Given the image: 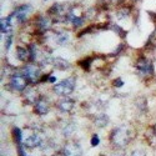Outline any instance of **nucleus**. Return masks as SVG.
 Here are the masks:
<instances>
[{
    "mask_svg": "<svg viewBox=\"0 0 156 156\" xmlns=\"http://www.w3.org/2000/svg\"><path fill=\"white\" fill-rule=\"evenodd\" d=\"M75 86H76V79L74 76H69V77H66V79H64L62 81L55 84L53 86V91L58 96L66 98L75 90Z\"/></svg>",
    "mask_w": 156,
    "mask_h": 156,
    "instance_id": "nucleus-3",
    "label": "nucleus"
},
{
    "mask_svg": "<svg viewBox=\"0 0 156 156\" xmlns=\"http://www.w3.org/2000/svg\"><path fill=\"white\" fill-rule=\"evenodd\" d=\"M75 127H76V125H75L74 122H70L66 127H65V129L62 130L64 135H65V136H68V137H69V136H71V135L74 134V131H75Z\"/></svg>",
    "mask_w": 156,
    "mask_h": 156,
    "instance_id": "nucleus-26",
    "label": "nucleus"
},
{
    "mask_svg": "<svg viewBox=\"0 0 156 156\" xmlns=\"http://www.w3.org/2000/svg\"><path fill=\"white\" fill-rule=\"evenodd\" d=\"M110 30H112L114 33H116L120 37H122V39H125L126 37V34H127V31L126 30H124L121 27H119V25H116V24H111L110 25Z\"/></svg>",
    "mask_w": 156,
    "mask_h": 156,
    "instance_id": "nucleus-24",
    "label": "nucleus"
},
{
    "mask_svg": "<svg viewBox=\"0 0 156 156\" xmlns=\"http://www.w3.org/2000/svg\"><path fill=\"white\" fill-rule=\"evenodd\" d=\"M24 96H25V100H27L29 104H35L39 99H40V94H39V91L35 87H28L24 91Z\"/></svg>",
    "mask_w": 156,
    "mask_h": 156,
    "instance_id": "nucleus-13",
    "label": "nucleus"
},
{
    "mask_svg": "<svg viewBox=\"0 0 156 156\" xmlns=\"http://www.w3.org/2000/svg\"><path fill=\"white\" fill-rule=\"evenodd\" d=\"M112 156H125V154H124V152H120V154H115V155H112Z\"/></svg>",
    "mask_w": 156,
    "mask_h": 156,
    "instance_id": "nucleus-34",
    "label": "nucleus"
},
{
    "mask_svg": "<svg viewBox=\"0 0 156 156\" xmlns=\"http://www.w3.org/2000/svg\"><path fill=\"white\" fill-rule=\"evenodd\" d=\"M133 14V10H131V6L129 5H121L118 8V10H116V18H118V20H125V19H129L130 16H131Z\"/></svg>",
    "mask_w": 156,
    "mask_h": 156,
    "instance_id": "nucleus-14",
    "label": "nucleus"
},
{
    "mask_svg": "<svg viewBox=\"0 0 156 156\" xmlns=\"http://www.w3.org/2000/svg\"><path fill=\"white\" fill-rule=\"evenodd\" d=\"M12 139H14V141L16 142L18 145H21L23 144V141H24V133H23V130L19 129V127H12Z\"/></svg>",
    "mask_w": 156,
    "mask_h": 156,
    "instance_id": "nucleus-20",
    "label": "nucleus"
},
{
    "mask_svg": "<svg viewBox=\"0 0 156 156\" xmlns=\"http://www.w3.org/2000/svg\"><path fill=\"white\" fill-rule=\"evenodd\" d=\"M130 156H147V155H146V151L145 150H142V149H135Z\"/></svg>",
    "mask_w": 156,
    "mask_h": 156,
    "instance_id": "nucleus-30",
    "label": "nucleus"
},
{
    "mask_svg": "<svg viewBox=\"0 0 156 156\" xmlns=\"http://www.w3.org/2000/svg\"><path fill=\"white\" fill-rule=\"evenodd\" d=\"M11 29V16H5L0 20V31L2 34H10Z\"/></svg>",
    "mask_w": 156,
    "mask_h": 156,
    "instance_id": "nucleus-18",
    "label": "nucleus"
},
{
    "mask_svg": "<svg viewBox=\"0 0 156 156\" xmlns=\"http://www.w3.org/2000/svg\"><path fill=\"white\" fill-rule=\"evenodd\" d=\"M15 56L19 61H23L25 64L30 62V51H29V46H21V45H18L16 46V50H15Z\"/></svg>",
    "mask_w": 156,
    "mask_h": 156,
    "instance_id": "nucleus-11",
    "label": "nucleus"
},
{
    "mask_svg": "<svg viewBox=\"0 0 156 156\" xmlns=\"http://www.w3.org/2000/svg\"><path fill=\"white\" fill-rule=\"evenodd\" d=\"M112 86L115 89H120L124 86V80L121 79V77H116V79L112 80Z\"/></svg>",
    "mask_w": 156,
    "mask_h": 156,
    "instance_id": "nucleus-29",
    "label": "nucleus"
},
{
    "mask_svg": "<svg viewBox=\"0 0 156 156\" xmlns=\"http://www.w3.org/2000/svg\"><path fill=\"white\" fill-rule=\"evenodd\" d=\"M135 69L136 71L144 77H150L154 76V64L146 59V58H139L135 61Z\"/></svg>",
    "mask_w": 156,
    "mask_h": 156,
    "instance_id": "nucleus-4",
    "label": "nucleus"
},
{
    "mask_svg": "<svg viewBox=\"0 0 156 156\" xmlns=\"http://www.w3.org/2000/svg\"><path fill=\"white\" fill-rule=\"evenodd\" d=\"M145 139L147 141V144L152 147V149H156V133L154 131L152 126H149L145 131Z\"/></svg>",
    "mask_w": 156,
    "mask_h": 156,
    "instance_id": "nucleus-17",
    "label": "nucleus"
},
{
    "mask_svg": "<svg viewBox=\"0 0 156 156\" xmlns=\"http://www.w3.org/2000/svg\"><path fill=\"white\" fill-rule=\"evenodd\" d=\"M99 144H100V139H99V135H98V134H93L91 139H90V145H91L93 147H96Z\"/></svg>",
    "mask_w": 156,
    "mask_h": 156,
    "instance_id": "nucleus-28",
    "label": "nucleus"
},
{
    "mask_svg": "<svg viewBox=\"0 0 156 156\" xmlns=\"http://www.w3.org/2000/svg\"><path fill=\"white\" fill-rule=\"evenodd\" d=\"M99 12H100V11L94 6V8H87V9L85 10V12H84V15H85V19L93 20V19H95V18L98 16Z\"/></svg>",
    "mask_w": 156,
    "mask_h": 156,
    "instance_id": "nucleus-23",
    "label": "nucleus"
},
{
    "mask_svg": "<svg viewBox=\"0 0 156 156\" xmlns=\"http://www.w3.org/2000/svg\"><path fill=\"white\" fill-rule=\"evenodd\" d=\"M74 108H75V101H74L73 99L68 98V96L60 99V100L56 102V109H58L60 112H62V114L70 112Z\"/></svg>",
    "mask_w": 156,
    "mask_h": 156,
    "instance_id": "nucleus-10",
    "label": "nucleus"
},
{
    "mask_svg": "<svg viewBox=\"0 0 156 156\" xmlns=\"http://www.w3.org/2000/svg\"><path fill=\"white\" fill-rule=\"evenodd\" d=\"M23 145L27 149H35L39 146H43V136L37 133H33L28 137L24 139Z\"/></svg>",
    "mask_w": 156,
    "mask_h": 156,
    "instance_id": "nucleus-8",
    "label": "nucleus"
},
{
    "mask_svg": "<svg viewBox=\"0 0 156 156\" xmlns=\"http://www.w3.org/2000/svg\"><path fill=\"white\" fill-rule=\"evenodd\" d=\"M70 41V34L65 30H60V31H56L55 33V43L60 46H64L66 45Z\"/></svg>",
    "mask_w": 156,
    "mask_h": 156,
    "instance_id": "nucleus-15",
    "label": "nucleus"
},
{
    "mask_svg": "<svg viewBox=\"0 0 156 156\" xmlns=\"http://www.w3.org/2000/svg\"><path fill=\"white\" fill-rule=\"evenodd\" d=\"M51 65H53L56 70H60V71H66L71 68L70 61H68L66 59H62V58H54Z\"/></svg>",
    "mask_w": 156,
    "mask_h": 156,
    "instance_id": "nucleus-12",
    "label": "nucleus"
},
{
    "mask_svg": "<svg viewBox=\"0 0 156 156\" xmlns=\"http://www.w3.org/2000/svg\"><path fill=\"white\" fill-rule=\"evenodd\" d=\"M131 2L134 3V2H141V0H131Z\"/></svg>",
    "mask_w": 156,
    "mask_h": 156,
    "instance_id": "nucleus-36",
    "label": "nucleus"
},
{
    "mask_svg": "<svg viewBox=\"0 0 156 156\" xmlns=\"http://www.w3.org/2000/svg\"><path fill=\"white\" fill-rule=\"evenodd\" d=\"M133 137H134L133 130L127 126H118V127L112 129L110 133V136H109L110 142L116 149L126 147L130 144V141L133 140Z\"/></svg>",
    "mask_w": 156,
    "mask_h": 156,
    "instance_id": "nucleus-1",
    "label": "nucleus"
},
{
    "mask_svg": "<svg viewBox=\"0 0 156 156\" xmlns=\"http://www.w3.org/2000/svg\"><path fill=\"white\" fill-rule=\"evenodd\" d=\"M109 2H110L112 5H115V6H121V5H124L125 0H109Z\"/></svg>",
    "mask_w": 156,
    "mask_h": 156,
    "instance_id": "nucleus-31",
    "label": "nucleus"
},
{
    "mask_svg": "<svg viewBox=\"0 0 156 156\" xmlns=\"http://www.w3.org/2000/svg\"><path fill=\"white\" fill-rule=\"evenodd\" d=\"M54 156H66V155H65L62 151H59V152H58V154H55Z\"/></svg>",
    "mask_w": 156,
    "mask_h": 156,
    "instance_id": "nucleus-33",
    "label": "nucleus"
},
{
    "mask_svg": "<svg viewBox=\"0 0 156 156\" xmlns=\"http://www.w3.org/2000/svg\"><path fill=\"white\" fill-rule=\"evenodd\" d=\"M152 129H154V131H155V133H156V122H155V124H154V125H152Z\"/></svg>",
    "mask_w": 156,
    "mask_h": 156,
    "instance_id": "nucleus-35",
    "label": "nucleus"
},
{
    "mask_svg": "<svg viewBox=\"0 0 156 156\" xmlns=\"http://www.w3.org/2000/svg\"><path fill=\"white\" fill-rule=\"evenodd\" d=\"M110 120H109V116L106 114H99L94 118V125L99 129H104L109 125Z\"/></svg>",
    "mask_w": 156,
    "mask_h": 156,
    "instance_id": "nucleus-16",
    "label": "nucleus"
},
{
    "mask_svg": "<svg viewBox=\"0 0 156 156\" xmlns=\"http://www.w3.org/2000/svg\"><path fill=\"white\" fill-rule=\"evenodd\" d=\"M15 73L21 74L23 76H25L28 79L29 84H37L40 83V77H41V66L39 64L35 62H28L25 64L23 68H20L19 70H16Z\"/></svg>",
    "mask_w": 156,
    "mask_h": 156,
    "instance_id": "nucleus-2",
    "label": "nucleus"
},
{
    "mask_svg": "<svg viewBox=\"0 0 156 156\" xmlns=\"http://www.w3.org/2000/svg\"><path fill=\"white\" fill-rule=\"evenodd\" d=\"M61 151L66 156H83V152H84L81 145L75 140H69L64 145Z\"/></svg>",
    "mask_w": 156,
    "mask_h": 156,
    "instance_id": "nucleus-7",
    "label": "nucleus"
},
{
    "mask_svg": "<svg viewBox=\"0 0 156 156\" xmlns=\"http://www.w3.org/2000/svg\"><path fill=\"white\" fill-rule=\"evenodd\" d=\"M31 9H33V6L30 4H21L11 11L10 16L15 18L19 24H25L28 21V14L30 12Z\"/></svg>",
    "mask_w": 156,
    "mask_h": 156,
    "instance_id": "nucleus-6",
    "label": "nucleus"
},
{
    "mask_svg": "<svg viewBox=\"0 0 156 156\" xmlns=\"http://www.w3.org/2000/svg\"><path fill=\"white\" fill-rule=\"evenodd\" d=\"M135 105H136V108L139 109V111L142 112V114H145V112L147 111V100H146V98H144V96L137 98L136 101H135Z\"/></svg>",
    "mask_w": 156,
    "mask_h": 156,
    "instance_id": "nucleus-21",
    "label": "nucleus"
},
{
    "mask_svg": "<svg viewBox=\"0 0 156 156\" xmlns=\"http://www.w3.org/2000/svg\"><path fill=\"white\" fill-rule=\"evenodd\" d=\"M9 85L12 90L15 91H19V93H24L25 90L28 89V85H29V81L25 76H23L21 74L19 73H15L10 76L9 79Z\"/></svg>",
    "mask_w": 156,
    "mask_h": 156,
    "instance_id": "nucleus-5",
    "label": "nucleus"
},
{
    "mask_svg": "<svg viewBox=\"0 0 156 156\" xmlns=\"http://www.w3.org/2000/svg\"><path fill=\"white\" fill-rule=\"evenodd\" d=\"M49 111H50V104H49V101L45 98H41L40 96V99H39L34 104V112L36 115H39V116H44Z\"/></svg>",
    "mask_w": 156,
    "mask_h": 156,
    "instance_id": "nucleus-9",
    "label": "nucleus"
},
{
    "mask_svg": "<svg viewBox=\"0 0 156 156\" xmlns=\"http://www.w3.org/2000/svg\"><path fill=\"white\" fill-rule=\"evenodd\" d=\"M44 2H48V0H44Z\"/></svg>",
    "mask_w": 156,
    "mask_h": 156,
    "instance_id": "nucleus-37",
    "label": "nucleus"
},
{
    "mask_svg": "<svg viewBox=\"0 0 156 156\" xmlns=\"http://www.w3.org/2000/svg\"><path fill=\"white\" fill-rule=\"evenodd\" d=\"M145 49H146V50H154V49H156V28H155V30L150 34L147 41H146V44H145Z\"/></svg>",
    "mask_w": 156,
    "mask_h": 156,
    "instance_id": "nucleus-22",
    "label": "nucleus"
},
{
    "mask_svg": "<svg viewBox=\"0 0 156 156\" xmlns=\"http://www.w3.org/2000/svg\"><path fill=\"white\" fill-rule=\"evenodd\" d=\"M125 48H126V44H125V43H120L118 46L115 48V50L112 51V53L110 54V56H119L121 53H124Z\"/></svg>",
    "mask_w": 156,
    "mask_h": 156,
    "instance_id": "nucleus-25",
    "label": "nucleus"
},
{
    "mask_svg": "<svg viewBox=\"0 0 156 156\" xmlns=\"http://www.w3.org/2000/svg\"><path fill=\"white\" fill-rule=\"evenodd\" d=\"M94 62V58L93 56H87V58H84L81 60L77 61V65L85 71H90V69H91V65Z\"/></svg>",
    "mask_w": 156,
    "mask_h": 156,
    "instance_id": "nucleus-19",
    "label": "nucleus"
},
{
    "mask_svg": "<svg viewBox=\"0 0 156 156\" xmlns=\"http://www.w3.org/2000/svg\"><path fill=\"white\" fill-rule=\"evenodd\" d=\"M12 41H14V35L10 33V34H8V36H6V39H5V50H6V51L10 50Z\"/></svg>",
    "mask_w": 156,
    "mask_h": 156,
    "instance_id": "nucleus-27",
    "label": "nucleus"
},
{
    "mask_svg": "<svg viewBox=\"0 0 156 156\" xmlns=\"http://www.w3.org/2000/svg\"><path fill=\"white\" fill-rule=\"evenodd\" d=\"M55 81H56V77H55L54 75H51V76H50V79H49V81H48V83H51V84H54Z\"/></svg>",
    "mask_w": 156,
    "mask_h": 156,
    "instance_id": "nucleus-32",
    "label": "nucleus"
}]
</instances>
